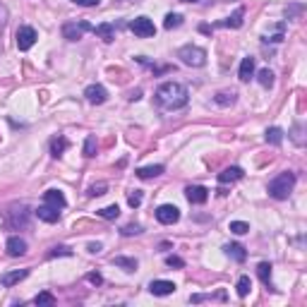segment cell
Returning <instances> with one entry per match:
<instances>
[{
	"label": "cell",
	"mask_w": 307,
	"mask_h": 307,
	"mask_svg": "<svg viewBox=\"0 0 307 307\" xmlns=\"http://www.w3.org/2000/svg\"><path fill=\"white\" fill-rule=\"evenodd\" d=\"M156 106L163 108V110H178V108L187 106V101H190V94L185 89L180 82H163V84H158V89H156Z\"/></svg>",
	"instance_id": "obj_1"
},
{
	"label": "cell",
	"mask_w": 307,
	"mask_h": 307,
	"mask_svg": "<svg viewBox=\"0 0 307 307\" xmlns=\"http://www.w3.org/2000/svg\"><path fill=\"white\" fill-rule=\"evenodd\" d=\"M293 187H295V173L283 170V173H278L276 178L269 183V197H274V200H288Z\"/></svg>",
	"instance_id": "obj_2"
},
{
	"label": "cell",
	"mask_w": 307,
	"mask_h": 307,
	"mask_svg": "<svg viewBox=\"0 0 307 307\" xmlns=\"http://www.w3.org/2000/svg\"><path fill=\"white\" fill-rule=\"evenodd\" d=\"M178 58L185 62V65H190V67H202L204 62H206V51L200 46H192V44H187L178 51Z\"/></svg>",
	"instance_id": "obj_3"
},
{
	"label": "cell",
	"mask_w": 307,
	"mask_h": 307,
	"mask_svg": "<svg viewBox=\"0 0 307 307\" xmlns=\"http://www.w3.org/2000/svg\"><path fill=\"white\" fill-rule=\"evenodd\" d=\"M130 31L135 34V36H139V39H149V36H154L156 34V27H154V22L149 19V17H135L132 22H130Z\"/></svg>",
	"instance_id": "obj_4"
},
{
	"label": "cell",
	"mask_w": 307,
	"mask_h": 307,
	"mask_svg": "<svg viewBox=\"0 0 307 307\" xmlns=\"http://www.w3.org/2000/svg\"><path fill=\"white\" fill-rule=\"evenodd\" d=\"M87 31H94L89 22H67V24H62V36L67 41H79Z\"/></svg>",
	"instance_id": "obj_5"
},
{
	"label": "cell",
	"mask_w": 307,
	"mask_h": 307,
	"mask_svg": "<svg viewBox=\"0 0 307 307\" xmlns=\"http://www.w3.org/2000/svg\"><path fill=\"white\" fill-rule=\"evenodd\" d=\"M156 218H158V223H163V226H173V223H178V218H180V209L173 206V204H161V206L156 209Z\"/></svg>",
	"instance_id": "obj_6"
},
{
	"label": "cell",
	"mask_w": 307,
	"mask_h": 307,
	"mask_svg": "<svg viewBox=\"0 0 307 307\" xmlns=\"http://www.w3.org/2000/svg\"><path fill=\"white\" fill-rule=\"evenodd\" d=\"M36 39H39V36H36V29H34V27H27V24H24V27L17 29V48H19V51H29V48L36 44Z\"/></svg>",
	"instance_id": "obj_7"
},
{
	"label": "cell",
	"mask_w": 307,
	"mask_h": 307,
	"mask_svg": "<svg viewBox=\"0 0 307 307\" xmlns=\"http://www.w3.org/2000/svg\"><path fill=\"white\" fill-rule=\"evenodd\" d=\"M10 226H12V228H17V226H19V228H27V226H29V206H27V204H19V206H12V209H10Z\"/></svg>",
	"instance_id": "obj_8"
},
{
	"label": "cell",
	"mask_w": 307,
	"mask_h": 307,
	"mask_svg": "<svg viewBox=\"0 0 307 307\" xmlns=\"http://www.w3.org/2000/svg\"><path fill=\"white\" fill-rule=\"evenodd\" d=\"M84 96H87V101H89V103L101 106V103H106L108 92H106V87H101V84H92V87H87V89H84Z\"/></svg>",
	"instance_id": "obj_9"
},
{
	"label": "cell",
	"mask_w": 307,
	"mask_h": 307,
	"mask_svg": "<svg viewBox=\"0 0 307 307\" xmlns=\"http://www.w3.org/2000/svg\"><path fill=\"white\" fill-rule=\"evenodd\" d=\"M185 197H187L190 204H204V202L209 200V190L204 185H192V187L185 190Z\"/></svg>",
	"instance_id": "obj_10"
},
{
	"label": "cell",
	"mask_w": 307,
	"mask_h": 307,
	"mask_svg": "<svg viewBox=\"0 0 307 307\" xmlns=\"http://www.w3.org/2000/svg\"><path fill=\"white\" fill-rule=\"evenodd\" d=\"M27 276H29V269H15V271L2 274V276H0V283H2L5 288H12V286H17L19 281H24Z\"/></svg>",
	"instance_id": "obj_11"
},
{
	"label": "cell",
	"mask_w": 307,
	"mask_h": 307,
	"mask_svg": "<svg viewBox=\"0 0 307 307\" xmlns=\"http://www.w3.org/2000/svg\"><path fill=\"white\" fill-rule=\"evenodd\" d=\"M34 214L39 216L41 221H46V223H55V221H60V209H55V206H51V204H41Z\"/></svg>",
	"instance_id": "obj_12"
},
{
	"label": "cell",
	"mask_w": 307,
	"mask_h": 307,
	"mask_svg": "<svg viewBox=\"0 0 307 307\" xmlns=\"http://www.w3.org/2000/svg\"><path fill=\"white\" fill-rule=\"evenodd\" d=\"M5 250H7V255H10V257H22V255H27V240H24V238H17V235H12V238L7 240Z\"/></svg>",
	"instance_id": "obj_13"
},
{
	"label": "cell",
	"mask_w": 307,
	"mask_h": 307,
	"mask_svg": "<svg viewBox=\"0 0 307 307\" xmlns=\"http://www.w3.org/2000/svg\"><path fill=\"white\" fill-rule=\"evenodd\" d=\"M44 204H51V206H55V209H65V206H67V200H65V195H62L60 190H46V192H44Z\"/></svg>",
	"instance_id": "obj_14"
},
{
	"label": "cell",
	"mask_w": 307,
	"mask_h": 307,
	"mask_svg": "<svg viewBox=\"0 0 307 307\" xmlns=\"http://www.w3.org/2000/svg\"><path fill=\"white\" fill-rule=\"evenodd\" d=\"M245 173H243V168H238V166H230V168L221 170L218 173V183L221 185H228V183H235V180H240Z\"/></svg>",
	"instance_id": "obj_15"
},
{
	"label": "cell",
	"mask_w": 307,
	"mask_h": 307,
	"mask_svg": "<svg viewBox=\"0 0 307 307\" xmlns=\"http://www.w3.org/2000/svg\"><path fill=\"white\" fill-rule=\"evenodd\" d=\"M149 291L152 295H170V293H175V283L173 281H152Z\"/></svg>",
	"instance_id": "obj_16"
},
{
	"label": "cell",
	"mask_w": 307,
	"mask_h": 307,
	"mask_svg": "<svg viewBox=\"0 0 307 307\" xmlns=\"http://www.w3.org/2000/svg\"><path fill=\"white\" fill-rule=\"evenodd\" d=\"M252 75H255V58L247 55V58H243V62H240L238 77H240V82H250V77Z\"/></svg>",
	"instance_id": "obj_17"
},
{
	"label": "cell",
	"mask_w": 307,
	"mask_h": 307,
	"mask_svg": "<svg viewBox=\"0 0 307 307\" xmlns=\"http://www.w3.org/2000/svg\"><path fill=\"white\" fill-rule=\"evenodd\" d=\"M94 34H96L99 39H103L106 44H110V41L115 39V27H113L110 22H103V24H99V27H94Z\"/></svg>",
	"instance_id": "obj_18"
},
{
	"label": "cell",
	"mask_w": 307,
	"mask_h": 307,
	"mask_svg": "<svg viewBox=\"0 0 307 307\" xmlns=\"http://www.w3.org/2000/svg\"><path fill=\"white\" fill-rule=\"evenodd\" d=\"M67 147H70V142H67V137H62V135H58V137L51 139V154H53L55 158L67 152Z\"/></svg>",
	"instance_id": "obj_19"
},
{
	"label": "cell",
	"mask_w": 307,
	"mask_h": 307,
	"mask_svg": "<svg viewBox=\"0 0 307 307\" xmlns=\"http://www.w3.org/2000/svg\"><path fill=\"white\" fill-rule=\"evenodd\" d=\"M223 252L228 255V257H233L235 261H245L247 259V252L243 245H238V243H230V245L223 247Z\"/></svg>",
	"instance_id": "obj_20"
},
{
	"label": "cell",
	"mask_w": 307,
	"mask_h": 307,
	"mask_svg": "<svg viewBox=\"0 0 307 307\" xmlns=\"http://www.w3.org/2000/svg\"><path fill=\"white\" fill-rule=\"evenodd\" d=\"M243 17H245V10L238 7V10H235L228 19H223L221 24H223V27H230V29H238V27H243Z\"/></svg>",
	"instance_id": "obj_21"
},
{
	"label": "cell",
	"mask_w": 307,
	"mask_h": 307,
	"mask_svg": "<svg viewBox=\"0 0 307 307\" xmlns=\"http://www.w3.org/2000/svg\"><path fill=\"white\" fill-rule=\"evenodd\" d=\"M163 173V166L161 163H156V166H144V168H137V175L142 180H149V178H156V175H161Z\"/></svg>",
	"instance_id": "obj_22"
},
{
	"label": "cell",
	"mask_w": 307,
	"mask_h": 307,
	"mask_svg": "<svg viewBox=\"0 0 307 307\" xmlns=\"http://www.w3.org/2000/svg\"><path fill=\"white\" fill-rule=\"evenodd\" d=\"M257 276L261 278V283H264V286H269V288H271V264H269V261H261L259 266H257Z\"/></svg>",
	"instance_id": "obj_23"
},
{
	"label": "cell",
	"mask_w": 307,
	"mask_h": 307,
	"mask_svg": "<svg viewBox=\"0 0 307 307\" xmlns=\"http://www.w3.org/2000/svg\"><path fill=\"white\" fill-rule=\"evenodd\" d=\"M113 264L125 269V271H135L137 269V259L135 257H113Z\"/></svg>",
	"instance_id": "obj_24"
},
{
	"label": "cell",
	"mask_w": 307,
	"mask_h": 307,
	"mask_svg": "<svg viewBox=\"0 0 307 307\" xmlns=\"http://www.w3.org/2000/svg\"><path fill=\"white\" fill-rule=\"evenodd\" d=\"M235 96H238L235 92H218L214 96V101L218 103V106L226 108V106H233V103H235Z\"/></svg>",
	"instance_id": "obj_25"
},
{
	"label": "cell",
	"mask_w": 307,
	"mask_h": 307,
	"mask_svg": "<svg viewBox=\"0 0 307 307\" xmlns=\"http://www.w3.org/2000/svg\"><path fill=\"white\" fill-rule=\"evenodd\" d=\"M266 142L278 147V144L283 142V130H281V127H269V130H266Z\"/></svg>",
	"instance_id": "obj_26"
},
{
	"label": "cell",
	"mask_w": 307,
	"mask_h": 307,
	"mask_svg": "<svg viewBox=\"0 0 307 307\" xmlns=\"http://www.w3.org/2000/svg\"><path fill=\"white\" fill-rule=\"evenodd\" d=\"M257 79H259L261 87H274V72L269 70V67H264V70H259V75H257Z\"/></svg>",
	"instance_id": "obj_27"
},
{
	"label": "cell",
	"mask_w": 307,
	"mask_h": 307,
	"mask_svg": "<svg viewBox=\"0 0 307 307\" xmlns=\"http://www.w3.org/2000/svg\"><path fill=\"white\" fill-rule=\"evenodd\" d=\"M99 216L106 218V221H113V218L120 216V209H118V204H110V206H103V209L99 211Z\"/></svg>",
	"instance_id": "obj_28"
},
{
	"label": "cell",
	"mask_w": 307,
	"mask_h": 307,
	"mask_svg": "<svg viewBox=\"0 0 307 307\" xmlns=\"http://www.w3.org/2000/svg\"><path fill=\"white\" fill-rule=\"evenodd\" d=\"M238 295L240 298H247V293H250V288H252V281H250V276H240L238 278Z\"/></svg>",
	"instance_id": "obj_29"
},
{
	"label": "cell",
	"mask_w": 307,
	"mask_h": 307,
	"mask_svg": "<svg viewBox=\"0 0 307 307\" xmlns=\"http://www.w3.org/2000/svg\"><path fill=\"white\" fill-rule=\"evenodd\" d=\"M34 303H36V305H53V303H55V295L48 293V291H41L36 298H34Z\"/></svg>",
	"instance_id": "obj_30"
},
{
	"label": "cell",
	"mask_w": 307,
	"mask_h": 307,
	"mask_svg": "<svg viewBox=\"0 0 307 307\" xmlns=\"http://www.w3.org/2000/svg\"><path fill=\"white\" fill-rule=\"evenodd\" d=\"M230 233H235V235H245L247 230H250V223H245V221H230Z\"/></svg>",
	"instance_id": "obj_31"
},
{
	"label": "cell",
	"mask_w": 307,
	"mask_h": 307,
	"mask_svg": "<svg viewBox=\"0 0 307 307\" xmlns=\"http://www.w3.org/2000/svg\"><path fill=\"white\" fill-rule=\"evenodd\" d=\"M183 24V17L175 15V12H170V15H166V22H163V27L166 29H175V27H180Z\"/></svg>",
	"instance_id": "obj_32"
},
{
	"label": "cell",
	"mask_w": 307,
	"mask_h": 307,
	"mask_svg": "<svg viewBox=\"0 0 307 307\" xmlns=\"http://www.w3.org/2000/svg\"><path fill=\"white\" fill-rule=\"evenodd\" d=\"M84 156H87V158L96 156V137H94V135H89L87 142H84Z\"/></svg>",
	"instance_id": "obj_33"
},
{
	"label": "cell",
	"mask_w": 307,
	"mask_h": 307,
	"mask_svg": "<svg viewBox=\"0 0 307 307\" xmlns=\"http://www.w3.org/2000/svg\"><path fill=\"white\" fill-rule=\"evenodd\" d=\"M70 255H72V250H70V247H65V245L53 247V250L48 252V257H70Z\"/></svg>",
	"instance_id": "obj_34"
},
{
	"label": "cell",
	"mask_w": 307,
	"mask_h": 307,
	"mask_svg": "<svg viewBox=\"0 0 307 307\" xmlns=\"http://www.w3.org/2000/svg\"><path fill=\"white\" fill-rule=\"evenodd\" d=\"M283 29H286V24L281 22V24H278V27H276V31H274L271 36H266V41H274V44H281V41H283Z\"/></svg>",
	"instance_id": "obj_35"
},
{
	"label": "cell",
	"mask_w": 307,
	"mask_h": 307,
	"mask_svg": "<svg viewBox=\"0 0 307 307\" xmlns=\"http://www.w3.org/2000/svg\"><path fill=\"white\" fill-rule=\"evenodd\" d=\"M106 190H108L106 183L92 185V187H89V197H101V195H106Z\"/></svg>",
	"instance_id": "obj_36"
},
{
	"label": "cell",
	"mask_w": 307,
	"mask_h": 307,
	"mask_svg": "<svg viewBox=\"0 0 307 307\" xmlns=\"http://www.w3.org/2000/svg\"><path fill=\"white\" fill-rule=\"evenodd\" d=\"M120 233H123V235H139V233H142V226H139V223H127Z\"/></svg>",
	"instance_id": "obj_37"
},
{
	"label": "cell",
	"mask_w": 307,
	"mask_h": 307,
	"mask_svg": "<svg viewBox=\"0 0 307 307\" xmlns=\"http://www.w3.org/2000/svg\"><path fill=\"white\" fill-rule=\"evenodd\" d=\"M127 204H130L132 209H137L139 204H142V192H139V190H135V192H132V195L127 197Z\"/></svg>",
	"instance_id": "obj_38"
},
{
	"label": "cell",
	"mask_w": 307,
	"mask_h": 307,
	"mask_svg": "<svg viewBox=\"0 0 307 307\" xmlns=\"http://www.w3.org/2000/svg\"><path fill=\"white\" fill-rule=\"evenodd\" d=\"M166 264H168V266H175V269H183V266H185V261L180 259V257H175V255L166 257Z\"/></svg>",
	"instance_id": "obj_39"
},
{
	"label": "cell",
	"mask_w": 307,
	"mask_h": 307,
	"mask_svg": "<svg viewBox=\"0 0 307 307\" xmlns=\"http://www.w3.org/2000/svg\"><path fill=\"white\" fill-rule=\"evenodd\" d=\"M87 281H89V283H94V286H101V283H103V278H101V274H99V271L87 274Z\"/></svg>",
	"instance_id": "obj_40"
},
{
	"label": "cell",
	"mask_w": 307,
	"mask_h": 307,
	"mask_svg": "<svg viewBox=\"0 0 307 307\" xmlns=\"http://www.w3.org/2000/svg\"><path fill=\"white\" fill-rule=\"evenodd\" d=\"M75 5H79V7H96L101 0H72Z\"/></svg>",
	"instance_id": "obj_41"
},
{
	"label": "cell",
	"mask_w": 307,
	"mask_h": 307,
	"mask_svg": "<svg viewBox=\"0 0 307 307\" xmlns=\"http://www.w3.org/2000/svg\"><path fill=\"white\" fill-rule=\"evenodd\" d=\"M298 12H303V5H293V7H288V10H286V17H288V19H293V17L298 15Z\"/></svg>",
	"instance_id": "obj_42"
},
{
	"label": "cell",
	"mask_w": 307,
	"mask_h": 307,
	"mask_svg": "<svg viewBox=\"0 0 307 307\" xmlns=\"http://www.w3.org/2000/svg\"><path fill=\"white\" fill-rule=\"evenodd\" d=\"M89 252H92V255L101 252V243H89Z\"/></svg>",
	"instance_id": "obj_43"
},
{
	"label": "cell",
	"mask_w": 307,
	"mask_h": 307,
	"mask_svg": "<svg viewBox=\"0 0 307 307\" xmlns=\"http://www.w3.org/2000/svg\"><path fill=\"white\" fill-rule=\"evenodd\" d=\"M139 99H142V92H139V89L130 94V101H139Z\"/></svg>",
	"instance_id": "obj_44"
},
{
	"label": "cell",
	"mask_w": 307,
	"mask_h": 307,
	"mask_svg": "<svg viewBox=\"0 0 307 307\" xmlns=\"http://www.w3.org/2000/svg\"><path fill=\"white\" fill-rule=\"evenodd\" d=\"M183 2H197V0H183Z\"/></svg>",
	"instance_id": "obj_45"
},
{
	"label": "cell",
	"mask_w": 307,
	"mask_h": 307,
	"mask_svg": "<svg viewBox=\"0 0 307 307\" xmlns=\"http://www.w3.org/2000/svg\"><path fill=\"white\" fill-rule=\"evenodd\" d=\"M123 2H127V0H123Z\"/></svg>",
	"instance_id": "obj_46"
}]
</instances>
